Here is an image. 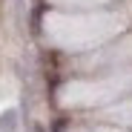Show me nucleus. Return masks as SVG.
<instances>
[{
    "mask_svg": "<svg viewBox=\"0 0 132 132\" xmlns=\"http://www.w3.org/2000/svg\"><path fill=\"white\" fill-rule=\"evenodd\" d=\"M0 132H17V112L14 109H6L0 115Z\"/></svg>",
    "mask_w": 132,
    "mask_h": 132,
    "instance_id": "nucleus-1",
    "label": "nucleus"
}]
</instances>
